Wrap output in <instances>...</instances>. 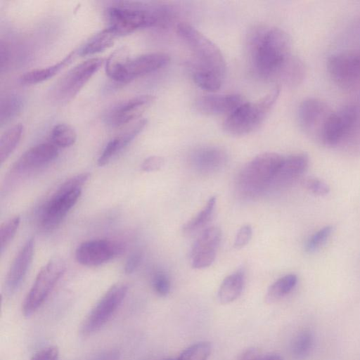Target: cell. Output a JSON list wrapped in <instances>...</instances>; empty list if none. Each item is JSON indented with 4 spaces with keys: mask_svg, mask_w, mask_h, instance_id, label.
Here are the masks:
<instances>
[{
    "mask_svg": "<svg viewBox=\"0 0 360 360\" xmlns=\"http://www.w3.org/2000/svg\"><path fill=\"white\" fill-rule=\"evenodd\" d=\"M291 39L283 30L259 27L248 38L250 65L259 78L277 81L279 73L292 55Z\"/></svg>",
    "mask_w": 360,
    "mask_h": 360,
    "instance_id": "obj_1",
    "label": "cell"
},
{
    "mask_svg": "<svg viewBox=\"0 0 360 360\" xmlns=\"http://www.w3.org/2000/svg\"><path fill=\"white\" fill-rule=\"evenodd\" d=\"M176 32L192 52L191 69L196 84L204 89H212L222 84L226 65L217 46L186 22L177 25Z\"/></svg>",
    "mask_w": 360,
    "mask_h": 360,
    "instance_id": "obj_2",
    "label": "cell"
},
{
    "mask_svg": "<svg viewBox=\"0 0 360 360\" xmlns=\"http://www.w3.org/2000/svg\"><path fill=\"white\" fill-rule=\"evenodd\" d=\"M109 27L117 37L151 27H166L173 18V11L165 5H148L140 2L122 1L108 11Z\"/></svg>",
    "mask_w": 360,
    "mask_h": 360,
    "instance_id": "obj_3",
    "label": "cell"
},
{
    "mask_svg": "<svg viewBox=\"0 0 360 360\" xmlns=\"http://www.w3.org/2000/svg\"><path fill=\"white\" fill-rule=\"evenodd\" d=\"M284 156L276 153H264L248 162L239 172L236 185L239 193L255 198L271 187Z\"/></svg>",
    "mask_w": 360,
    "mask_h": 360,
    "instance_id": "obj_4",
    "label": "cell"
},
{
    "mask_svg": "<svg viewBox=\"0 0 360 360\" xmlns=\"http://www.w3.org/2000/svg\"><path fill=\"white\" fill-rule=\"evenodd\" d=\"M324 146L360 153V105L347 103L334 111Z\"/></svg>",
    "mask_w": 360,
    "mask_h": 360,
    "instance_id": "obj_5",
    "label": "cell"
},
{
    "mask_svg": "<svg viewBox=\"0 0 360 360\" xmlns=\"http://www.w3.org/2000/svg\"><path fill=\"white\" fill-rule=\"evenodd\" d=\"M89 177V173H82L66 180L58 188L41 212L40 225L42 229L50 231L61 223L77 202L82 187Z\"/></svg>",
    "mask_w": 360,
    "mask_h": 360,
    "instance_id": "obj_6",
    "label": "cell"
},
{
    "mask_svg": "<svg viewBox=\"0 0 360 360\" xmlns=\"http://www.w3.org/2000/svg\"><path fill=\"white\" fill-rule=\"evenodd\" d=\"M281 91L276 85L269 94L255 102H244L227 115L224 129L229 134L242 136L256 129L276 103Z\"/></svg>",
    "mask_w": 360,
    "mask_h": 360,
    "instance_id": "obj_7",
    "label": "cell"
},
{
    "mask_svg": "<svg viewBox=\"0 0 360 360\" xmlns=\"http://www.w3.org/2000/svg\"><path fill=\"white\" fill-rule=\"evenodd\" d=\"M334 111L319 98H306L298 108L299 124L307 136L324 146Z\"/></svg>",
    "mask_w": 360,
    "mask_h": 360,
    "instance_id": "obj_8",
    "label": "cell"
},
{
    "mask_svg": "<svg viewBox=\"0 0 360 360\" xmlns=\"http://www.w3.org/2000/svg\"><path fill=\"white\" fill-rule=\"evenodd\" d=\"M103 62V58H92L70 70L52 87L50 94L51 99L60 104L71 101L99 70Z\"/></svg>",
    "mask_w": 360,
    "mask_h": 360,
    "instance_id": "obj_9",
    "label": "cell"
},
{
    "mask_svg": "<svg viewBox=\"0 0 360 360\" xmlns=\"http://www.w3.org/2000/svg\"><path fill=\"white\" fill-rule=\"evenodd\" d=\"M65 270V264L59 257L52 258L42 267L22 303L24 316H31L44 303Z\"/></svg>",
    "mask_w": 360,
    "mask_h": 360,
    "instance_id": "obj_10",
    "label": "cell"
},
{
    "mask_svg": "<svg viewBox=\"0 0 360 360\" xmlns=\"http://www.w3.org/2000/svg\"><path fill=\"white\" fill-rule=\"evenodd\" d=\"M326 69L338 87L354 90L360 86V49L345 50L328 57Z\"/></svg>",
    "mask_w": 360,
    "mask_h": 360,
    "instance_id": "obj_11",
    "label": "cell"
},
{
    "mask_svg": "<svg viewBox=\"0 0 360 360\" xmlns=\"http://www.w3.org/2000/svg\"><path fill=\"white\" fill-rule=\"evenodd\" d=\"M128 286L118 283L111 286L89 311L81 326L84 335L92 334L103 327L124 300Z\"/></svg>",
    "mask_w": 360,
    "mask_h": 360,
    "instance_id": "obj_12",
    "label": "cell"
},
{
    "mask_svg": "<svg viewBox=\"0 0 360 360\" xmlns=\"http://www.w3.org/2000/svg\"><path fill=\"white\" fill-rule=\"evenodd\" d=\"M124 251V245L118 240L95 239L81 243L75 252L77 261L87 266H99Z\"/></svg>",
    "mask_w": 360,
    "mask_h": 360,
    "instance_id": "obj_13",
    "label": "cell"
},
{
    "mask_svg": "<svg viewBox=\"0 0 360 360\" xmlns=\"http://www.w3.org/2000/svg\"><path fill=\"white\" fill-rule=\"evenodd\" d=\"M221 238V230L217 226L208 227L201 232L191 251V266L193 269H202L212 265Z\"/></svg>",
    "mask_w": 360,
    "mask_h": 360,
    "instance_id": "obj_14",
    "label": "cell"
},
{
    "mask_svg": "<svg viewBox=\"0 0 360 360\" xmlns=\"http://www.w3.org/2000/svg\"><path fill=\"white\" fill-rule=\"evenodd\" d=\"M58 155V148L53 143H44L32 146L13 165L11 175L15 176L39 168L55 160Z\"/></svg>",
    "mask_w": 360,
    "mask_h": 360,
    "instance_id": "obj_15",
    "label": "cell"
},
{
    "mask_svg": "<svg viewBox=\"0 0 360 360\" xmlns=\"http://www.w3.org/2000/svg\"><path fill=\"white\" fill-rule=\"evenodd\" d=\"M151 95H141L124 101L108 113L107 122L112 127H120L139 118L153 103Z\"/></svg>",
    "mask_w": 360,
    "mask_h": 360,
    "instance_id": "obj_16",
    "label": "cell"
},
{
    "mask_svg": "<svg viewBox=\"0 0 360 360\" xmlns=\"http://www.w3.org/2000/svg\"><path fill=\"white\" fill-rule=\"evenodd\" d=\"M227 162V154L221 148L202 146L194 150L189 158L191 167L202 175H210L221 170Z\"/></svg>",
    "mask_w": 360,
    "mask_h": 360,
    "instance_id": "obj_17",
    "label": "cell"
},
{
    "mask_svg": "<svg viewBox=\"0 0 360 360\" xmlns=\"http://www.w3.org/2000/svg\"><path fill=\"white\" fill-rule=\"evenodd\" d=\"M34 250V240L30 238L13 259L5 281V290L8 295L14 294L22 285L32 263Z\"/></svg>",
    "mask_w": 360,
    "mask_h": 360,
    "instance_id": "obj_18",
    "label": "cell"
},
{
    "mask_svg": "<svg viewBox=\"0 0 360 360\" xmlns=\"http://www.w3.org/2000/svg\"><path fill=\"white\" fill-rule=\"evenodd\" d=\"M170 57L165 53L156 52L129 58L124 66V83L156 71L168 64Z\"/></svg>",
    "mask_w": 360,
    "mask_h": 360,
    "instance_id": "obj_19",
    "label": "cell"
},
{
    "mask_svg": "<svg viewBox=\"0 0 360 360\" xmlns=\"http://www.w3.org/2000/svg\"><path fill=\"white\" fill-rule=\"evenodd\" d=\"M244 102L243 97L238 94L207 95L199 98L195 107L205 115H229Z\"/></svg>",
    "mask_w": 360,
    "mask_h": 360,
    "instance_id": "obj_20",
    "label": "cell"
},
{
    "mask_svg": "<svg viewBox=\"0 0 360 360\" xmlns=\"http://www.w3.org/2000/svg\"><path fill=\"white\" fill-rule=\"evenodd\" d=\"M306 153H295L284 156L271 186H284L303 174L309 166Z\"/></svg>",
    "mask_w": 360,
    "mask_h": 360,
    "instance_id": "obj_21",
    "label": "cell"
},
{
    "mask_svg": "<svg viewBox=\"0 0 360 360\" xmlns=\"http://www.w3.org/2000/svg\"><path fill=\"white\" fill-rule=\"evenodd\" d=\"M244 281V272L241 269L226 276L218 290L217 297L219 302L229 304L238 299L243 290Z\"/></svg>",
    "mask_w": 360,
    "mask_h": 360,
    "instance_id": "obj_22",
    "label": "cell"
},
{
    "mask_svg": "<svg viewBox=\"0 0 360 360\" xmlns=\"http://www.w3.org/2000/svg\"><path fill=\"white\" fill-rule=\"evenodd\" d=\"M306 75V68L302 60L294 55H291L282 68L277 82L294 87L300 84Z\"/></svg>",
    "mask_w": 360,
    "mask_h": 360,
    "instance_id": "obj_23",
    "label": "cell"
},
{
    "mask_svg": "<svg viewBox=\"0 0 360 360\" xmlns=\"http://www.w3.org/2000/svg\"><path fill=\"white\" fill-rule=\"evenodd\" d=\"M75 51H72L57 63L43 68H37L25 72L20 77L23 83L34 84L44 82L58 73L68 65L74 58Z\"/></svg>",
    "mask_w": 360,
    "mask_h": 360,
    "instance_id": "obj_24",
    "label": "cell"
},
{
    "mask_svg": "<svg viewBox=\"0 0 360 360\" xmlns=\"http://www.w3.org/2000/svg\"><path fill=\"white\" fill-rule=\"evenodd\" d=\"M117 35L113 30L108 27L95 34L81 49V56L94 55L100 53L110 47Z\"/></svg>",
    "mask_w": 360,
    "mask_h": 360,
    "instance_id": "obj_25",
    "label": "cell"
},
{
    "mask_svg": "<svg viewBox=\"0 0 360 360\" xmlns=\"http://www.w3.org/2000/svg\"><path fill=\"white\" fill-rule=\"evenodd\" d=\"M215 205L216 197H210L203 208L183 226L182 232L191 235L206 226L214 214Z\"/></svg>",
    "mask_w": 360,
    "mask_h": 360,
    "instance_id": "obj_26",
    "label": "cell"
},
{
    "mask_svg": "<svg viewBox=\"0 0 360 360\" xmlns=\"http://www.w3.org/2000/svg\"><path fill=\"white\" fill-rule=\"evenodd\" d=\"M129 58V52L125 47L115 51L106 61L105 72L108 76L116 82H124V68Z\"/></svg>",
    "mask_w": 360,
    "mask_h": 360,
    "instance_id": "obj_27",
    "label": "cell"
},
{
    "mask_svg": "<svg viewBox=\"0 0 360 360\" xmlns=\"http://www.w3.org/2000/svg\"><path fill=\"white\" fill-rule=\"evenodd\" d=\"M298 278L294 274H286L276 280L268 288L265 300L274 302L290 293L297 285Z\"/></svg>",
    "mask_w": 360,
    "mask_h": 360,
    "instance_id": "obj_28",
    "label": "cell"
},
{
    "mask_svg": "<svg viewBox=\"0 0 360 360\" xmlns=\"http://www.w3.org/2000/svg\"><path fill=\"white\" fill-rule=\"evenodd\" d=\"M23 131V126L17 124L7 129L0 139V161L2 164L18 145Z\"/></svg>",
    "mask_w": 360,
    "mask_h": 360,
    "instance_id": "obj_29",
    "label": "cell"
},
{
    "mask_svg": "<svg viewBox=\"0 0 360 360\" xmlns=\"http://www.w3.org/2000/svg\"><path fill=\"white\" fill-rule=\"evenodd\" d=\"M313 335L309 330L299 332L292 339L290 351L296 360L305 359L311 352L313 346Z\"/></svg>",
    "mask_w": 360,
    "mask_h": 360,
    "instance_id": "obj_30",
    "label": "cell"
},
{
    "mask_svg": "<svg viewBox=\"0 0 360 360\" xmlns=\"http://www.w3.org/2000/svg\"><path fill=\"white\" fill-rule=\"evenodd\" d=\"M51 139L57 147L66 148L74 144L77 139V134L71 126L59 124L52 129Z\"/></svg>",
    "mask_w": 360,
    "mask_h": 360,
    "instance_id": "obj_31",
    "label": "cell"
},
{
    "mask_svg": "<svg viewBox=\"0 0 360 360\" xmlns=\"http://www.w3.org/2000/svg\"><path fill=\"white\" fill-rule=\"evenodd\" d=\"M211 351L210 342H199L184 349L176 360H207Z\"/></svg>",
    "mask_w": 360,
    "mask_h": 360,
    "instance_id": "obj_32",
    "label": "cell"
},
{
    "mask_svg": "<svg viewBox=\"0 0 360 360\" xmlns=\"http://www.w3.org/2000/svg\"><path fill=\"white\" fill-rule=\"evenodd\" d=\"M20 223V216H15L2 224L0 229V245L1 253L13 240Z\"/></svg>",
    "mask_w": 360,
    "mask_h": 360,
    "instance_id": "obj_33",
    "label": "cell"
},
{
    "mask_svg": "<svg viewBox=\"0 0 360 360\" xmlns=\"http://www.w3.org/2000/svg\"><path fill=\"white\" fill-rule=\"evenodd\" d=\"M333 226L331 225L325 226L315 232L307 241L305 250L311 252L321 246L329 238L333 231Z\"/></svg>",
    "mask_w": 360,
    "mask_h": 360,
    "instance_id": "obj_34",
    "label": "cell"
},
{
    "mask_svg": "<svg viewBox=\"0 0 360 360\" xmlns=\"http://www.w3.org/2000/svg\"><path fill=\"white\" fill-rule=\"evenodd\" d=\"M21 108L20 101L16 97H8L1 101V124L8 122L15 115Z\"/></svg>",
    "mask_w": 360,
    "mask_h": 360,
    "instance_id": "obj_35",
    "label": "cell"
},
{
    "mask_svg": "<svg viewBox=\"0 0 360 360\" xmlns=\"http://www.w3.org/2000/svg\"><path fill=\"white\" fill-rule=\"evenodd\" d=\"M152 286L160 297H166L170 292L171 283L168 276L163 271L156 272L152 279Z\"/></svg>",
    "mask_w": 360,
    "mask_h": 360,
    "instance_id": "obj_36",
    "label": "cell"
},
{
    "mask_svg": "<svg viewBox=\"0 0 360 360\" xmlns=\"http://www.w3.org/2000/svg\"><path fill=\"white\" fill-rule=\"evenodd\" d=\"M302 184L308 191L317 195H326L330 192L328 184L317 177H307Z\"/></svg>",
    "mask_w": 360,
    "mask_h": 360,
    "instance_id": "obj_37",
    "label": "cell"
},
{
    "mask_svg": "<svg viewBox=\"0 0 360 360\" xmlns=\"http://www.w3.org/2000/svg\"><path fill=\"white\" fill-rule=\"evenodd\" d=\"M120 152V150L117 146V141L114 138L107 143L105 148L103 149L101 155L98 158V165L103 167L107 165L111 160V159Z\"/></svg>",
    "mask_w": 360,
    "mask_h": 360,
    "instance_id": "obj_38",
    "label": "cell"
},
{
    "mask_svg": "<svg viewBox=\"0 0 360 360\" xmlns=\"http://www.w3.org/2000/svg\"><path fill=\"white\" fill-rule=\"evenodd\" d=\"M252 235L251 226L245 224L242 226L238 231L233 246L236 249L244 248L250 242Z\"/></svg>",
    "mask_w": 360,
    "mask_h": 360,
    "instance_id": "obj_39",
    "label": "cell"
},
{
    "mask_svg": "<svg viewBox=\"0 0 360 360\" xmlns=\"http://www.w3.org/2000/svg\"><path fill=\"white\" fill-rule=\"evenodd\" d=\"M59 351L56 346L46 347L37 352L30 360H58Z\"/></svg>",
    "mask_w": 360,
    "mask_h": 360,
    "instance_id": "obj_40",
    "label": "cell"
},
{
    "mask_svg": "<svg viewBox=\"0 0 360 360\" xmlns=\"http://www.w3.org/2000/svg\"><path fill=\"white\" fill-rule=\"evenodd\" d=\"M164 163L165 160L162 157L153 155L145 159L141 167L144 172H155L159 170Z\"/></svg>",
    "mask_w": 360,
    "mask_h": 360,
    "instance_id": "obj_41",
    "label": "cell"
},
{
    "mask_svg": "<svg viewBox=\"0 0 360 360\" xmlns=\"http://www.w3.org/2000/svg\"><path fill=\"white\" fill-rule=\"evenodd\" d=\"M142 253L140 251L133 252L127 259L124 265V272L127 274L134 272L139 266L142 259Z\"/></svg>",
    "mask_w": 360,
    "mask_h": 360,
    "instance_id": "obj_42",
    "label": "cell"
},
{
    "mask_svg": "<svg viewBox=\"0 0 360 360\" xmlns=\"http://www.w3.org/2000/svg\"><path fill=\"white\" fill-rule=\"evenodd\" d=\"M263 356L258 349L250 347L243 351L237 360H262Z\"/></svg>",
    "mask_w": 360,
    "mask_h": 360,
    "instance_id": "obj_43",
    "label": "cell"
},
{
    "mask_svg": "<svg viewBox=\"0 0 360 360\" xmlns=\"http://www.w3.org/2000/svg\"><path fill=\"white\" fill-rule=\"evenodd\" d=\"M121 354L116 349H109L96 354L91 360H120Z\"/></svg>",
    "mask_w": 360,
    "mask_h": 360,
    "instance_id": "obj_44",
    "label": "cell"
},
{
    "mask_svg": "<svg viewBox=\"0 0 360 360\" xmlns=\"http://www.w3.org/2000/svg\"><path fill=\"white\" fill-rule=\"evenodd\" d=\"M0 51H1V53H0L1 70L2 71L3 68L6 65V63H8V58H9L8 48L6 46H5V44H3L2 41L1 42Z\"/></svg>",
    "mask_w": 360,
    "mask_h": 360,
    "instance_id": "obj_45",
    "label": "cell"
},
{
    "mask_svg": "<svg viewBox=\"0 0 360 360\" xmlns=\"http://www.w3.org/2000/svg\"><path fill=\"white\" fill-rule=\"evenodd\" d=\"M262 360H283V359L279 354H269L264 356Z\"/></svg>",
    "mask_w": 360,
    "mask_h": 360,
    "instance_id": "obj_46",
    "label": "cell"
},
{
    "mask_svg": "<svg viewBox=\"0 0 360 360\" xmlns=\"http://www.w3.org/2000/svg\"><path fill=\"white\" fill-rule=\"evenodd\" d=\"M164 360H176V359H164Z\"/></svg>",
    "mask_w": 360,
    "mask_h": 360,
    "instance_id": "obj_47",
    "label": "cell"
}]
</instances>
